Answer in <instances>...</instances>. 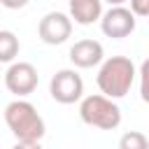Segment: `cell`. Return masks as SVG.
I'll use <instances>...</instances> for the list:
<instances>
[{
    "label": "cell",
    "instance_id": "5",
    "mask_svg": "<svg viewBox=\"0 0 149 149\" xmlns=\"http://www.w3.org/2000/svg\"><path fill=\"white\" fill-rule=\"evenodd\" d=\"M37 70L33 63H26V61H19V63H12L5 72V86L9 93L19 95V98H26L30 95L35 88H37Z\"/></svg>",
    "mask_w": 149,
    "mask_h": 149
},
{
    "label": "cell",
    "instance_id": "12",
    "mask_svg": "<svg viewBox=\"0 0 149 149\" xmlns=\"http://www.w3.org/2000/svg\"><path fill=\"white\" fill-rule=\"evenodd\" d=\"M140 95L144 102H149V58L140 65Z\"/></svg>",
    "mask_w": 149,
    "mask_h": 149
},
{
    "label": "cell",
    "instance_id": "10",
    "mask_svg": "<svg viewBox=\"0 0 149 149\" xmlns=\"http://www.w3.org/2000/svg\"><path fill=\"white\" fill-rule=\"evenodd\" d=\"M19 37L12 30H0V63H14L19 56Z\"/></svg>",
    "mask_w": 149,
    "mask_h": 149
},
{
    "label": "cell",
    "instance_id": "8",
    "mask_svg": "<svg viewBox=\"0 0 149 149\" xmlns=\"http://www.w3.org/2000/svg\"><path fill=\"white\" fill-rule=\"evenodd\" d=\"M70 61L74 68H95L105 61V49L98 40H79L70 47Z\"/></svg>",
    "mask_w": 149,
    "mask_h": 149
},
{
    "label": "cell",
    "instance_id": "14",
    "mask_svg": "<svg viewBox=\"0 0 149 149\" xmlns=\"http://www.w3.org/2000/svg\"><path fill=\"white\" fill-rule=\"evenodd\" d=\"M28 2H30V0H0V5L7 7V9H23Z\"/></svg>",
    "mask_w": 149,
    "mask_h": 149
},
{
    "label": "cell",
    "instance_id": "16",
    "mask_svg": "<svg viewBox=\"0 0 149 149\" xmlns=\"http://www.w3.org/2000/svg\"><path fill=\"white\" fill-rule=\"evenodd\" d=\"M102 2H107L109 7H116V5H123V2H128V0H102Z\"/></svg>",
    "mask_w": 149,
    "mask_h": 149
},
{
    "label": "cell",
    "instance_id": "11",
    "mask_svg": "<svg viewBox=\"0 0 149 149\" xmlns=\"http://www.w3.org/2000/svg\"><path fill=\"white\" fill-rule=\"evenodd\" d=\"M119 149H149V137L140 130H128L121 135Z\"/></svg>",
    "mask_w": 149,
    "mask_h": 149
},
{
    "label": "cell",
    "instance_id": "7",
    "mask_svg": "<svg viewBox=\"0 0 149 149\" xmlns=\"http://www.w3.org/2000/svg\"><path fill=\"white\" fill-rule=\"evenodd\" d=\"M100 28L107 37L112 40H123L128 37L133 30H135V14L123 7V5H116V7H109L107 12H102L100 16Z\"/></svg>",
    "mask_w": 149,
    "mask_h": 149
},
{
    "label": "cell",
    "instance_id": "15",
    "mask_svg": "<svg viewBox=\"0 0 149 149\" xmlns=\"http://www.w3.org/2000/svg\"><path fill=\"white\" fill-rule=\"evenodd\" d=\"M12 149H42V144H40V142H19V140H16V144H14Z\"/></svg>",
    "mask_w": 149,
    "mask_h": 149
},
{
    "label": "cell",
    "instance_id": "4",
    "mask_svg": "<svg viewBox=\"0 0 149 149\" xmlns=\"http://www.w3.org/2000/svg\"><path fill=\"white\" fill-rule=\"evenodd\" d=\"M49 93L61 105H72L84 95V79L77 70H58L49 81Z\"/></svg>",
    "mask_w": 149,
    "mask_h": 149
},
{
    "label": "cell",
    "instance_id": "3",
    "mask_svg": "<svg viewBox=\"0 0 149 149\" xmlns=\"http://www.w3.org/2000/svg\"><path fill=\"white\" fill-rule=\"evenodd\" d=\"M79 116H81V121L86 126L102 128V130H114L121 123V109H119V105L112 98L102 95V93H93V95L81 98V102H79Z\"/></svg>",
    "mask_w": 149,
    "mask_h": 149
},
{
    "label": "cell",
    "instance_id": "2",
    "mask_svg": "<svg viewBox=\"0 0 149 149\" xmlns=\"http://www.w3.org/2000/svg\"><path fill=\"white\" fill-rule=\"evenodd\" d=\"M135 65L128 56H109L100 63V70H98V88L102 91V95L116 100V98H123L133 81H135Z\"/></svg>",
    "mask_w": 149,
    "mask_h": 149
},
{
    "label": "cell",
    "instance_id": "1",
    "mask_svg": "<svg viewBox=\"0 0 149 149\" xmlns=\"http://www.w3.org/2000/svg\"><path fill=\"white\" fill-rule=\"evenodd\" d=\"M5 123L19 142H40L47 133L44 119L40 116L35 105L21 98L12 100L5 107Z\"/></svg>",
    "mask_w": 149,
    "mask_h": 149
},
{
    "label": "cell",
    "instance_id": "9",
    "mask_svg": "<svg viewBox=\"0 0 149 149\" xmlns=\"http://www.w3.org/2000/svg\"><path fill=\"white\" fill-rule=\"evenodd\" d=\"M70 19L79 26H91L102 16V0H68Z\"/></svg>",
    "mask_w": 149,
    "mask_h": 149
},
{
    "label": "cell",
    "instance_id": "6",
    "mask_svg": "<svg viewBox=\"0 0 149 149\" xmlns=\"http://www.w3.org/2000/svg\"><path fill=\"white\" fill-rule=\"evenodd\" d=\"M37 35L44 44H63L68 42V37L72 35V19L63 12H49L40 19L37 23Z\"/></svg>",
    "mask_w": 149,
    "mask_h": 149
},
{
    "label": "cell",
    "instance_id": "13",
    "mask_svg": "<svg viewBox=\"0 0 149 149\" xmlns=\"http://www.w3.org/2000/svg\"><path fill=\"white\" fill-rule=\"evenodd\" d=\"M135 16H149V0H128Z\"/></svg>",
    "mask_w": 149,
    "mask_h": 149
}]
</instances>
